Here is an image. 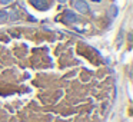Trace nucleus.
I'll use <instances>...</instances> for the list:
<instances>
[{
	"instance_id": "1",
	"label": "nucleus",
	"mask_w": 133,
	"mask_h": 122,
	"mask_svg": "<svg viewBox=\"0 0 133 122\" xmlns=\"http://www.w3.org/2000/svg\"><path fill=\"white\" fill-rule=\"evenodd\" d=\"M73 6H75V9L77 10V12H80V13H86L87 10H89L87 3L83 2V0H76L75 3H73Z\"/></svg>"
},
{
	"instance_id": "2",
	"label": "nucleus",
	"mask_w": 133,
	"mask_h": 122,
	"mask_svg": "<svg viewBox=\"0 0 133 122\" xmlns=\"http://www.w3.org/2000/svg\"><path fill=\"white\" fill-rule=\"evenodd\" d=\"M64 19H66L67 22H70V23H76V22H79V17L76 16V13L72 12V10H64Z\"/></svg>"
},
{
	"instance_id": "3",
	"label": "nucleus",
	"mask_w": 133,
	"mask_h": 122,
	"mask_svg": "<svg viewBox=\"0 0 133 122\" xmlns=\"http://www.w3.org/2000/svg\"><path fill=\"white\" fill-rule=\"evenodd\" d=\"M30 3H32L36 9H39V10H46L47 9L46 0H30Z\"/></svg>"
},
{
	"instance_id": "4",
	"label": "nucleus",
	"mask_w": 133,
	"mask_h": 122,
	"mask_svg": "<svg viewBox=\"0 0 133 122\" xmlns=\"http://www.w3.org/2000/svg\"><path fill=\"white\" fill-rule=\"evenodd\" d=\"M7 19H9V13H7V10H0V23L6 22Z\"/></svg>"
},
{
	"instance_id": "5",
	"label": "nucleus",
	"mask_w": 133,
	"mask_h": 122,
	"mask_svg": "<svg viewBox=\"0 0 133 122\" xmlns=\"http://www.w3.org/2000/svg\"><path fill=\"white\" fill-rule=\"evenodd\" d=\"M0 2H2V3H3V4H7V3H10L12 0H0Z\"/></svg>"
},
{
	"instance_id": "6",
	"label": "nucleus",
	"mask_w": 133,
	"mask_h": 122,
	"mask_svg": "<svg viewBox=\"0 0 133 122\" xmlns=\"http://www.w3.org/2000/svg\"><path fill=\"white\" fill-rule=\"evenodd\" d=\"M59 2H60V3H66V0H59Z\"/></svg>"
},
{
	"instance_id": "7",
	"label": "nucleus",
	"mask_w": 133,
	"mask_h": 122,
	"mask_svg": "<svg viewBox=\"0 0 133 122\" xmlns=\"http://www.w3.org/2000/svg\"><path fill=\"white\" fill-rule=\"evenodd\" d=\"M92 2H102V0H92Z\"/></svg>"
}]
</instances>
